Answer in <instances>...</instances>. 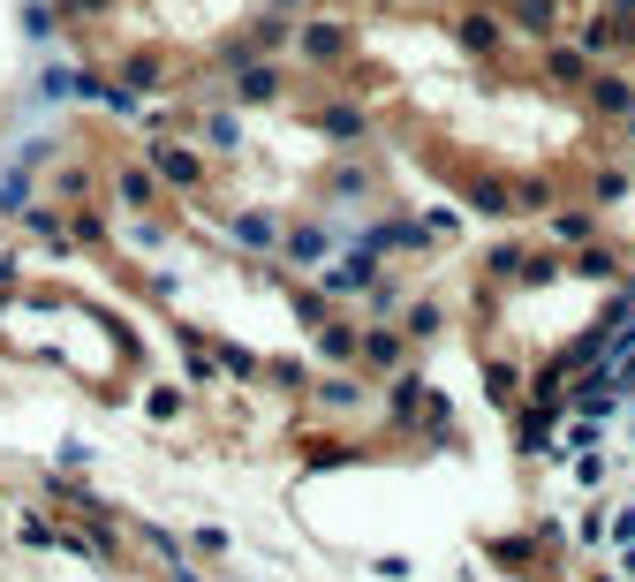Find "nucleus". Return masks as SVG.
Wrapping results in <instances>:
<instances>
[{
	"mask_svg": "<svg viewBox=\"0 0 635 582\" xmlns=\"http://www.w3.org/2000/svg\"><path fill=\"white\" fill-rule=\"evenodd\" d=\"M31 205V182H23V174H8V182H0V212H23Z\"/></svg>",
	"mask_w": 635,
	"mask_h": 582,
	"instance_id": "obj_6",
	"label": "nucleus"
},
{
	"mask_svg": "<svg viewBox=\"0 0 635 582\" xmlns=\"http://www.w3.org/2000/svg\"><path fill=\"white\" fill-rule=\"evenodd\" d=\"M318 348H326V356L341 363V356H356V333H341V326H333V333H326V341H318Z\"/></svg>",
	"mask_w": 635,
	"mask_h": 582,
	"instance_id": "obj_9",
	"label": "nucleus"
},
{
	"mask_svg": "<svg viewBox=\"0 0 635 582\" xmlns=\"http://www.w3.org/2000/svg\"><path fill=\"white\" fill-rule=\"evenodd\" d=\"M235 242H242V250H273V212H242V220H235Z\"/></svg>",
	"mask_w": 635,
	"mask_h": 582,
	"instance_id": "obj_2",
	"label": "nucleus"
},
{
	"mask_svg": "<svg viewBox=\"0 0 635 582\" xmlns=\"http://www.w3.org/2000/svg\"><path fill=\"white\" fill-rule=\"evenodd\" d=\"M363 348H371V363H378V371H394V363H401V341H394V333H371Z\"/></svg>",
	"mask_w": 635,
	"mask_h": 582,
	"instance_id": "obj_5",
	"label": "nucleus"
},
{
	"mask_svg": "<svg viewBox=\"0 0 635 582\" xmlns=\"http://www.w3.org/2000/svg\"><path fill=\"white\" fill-rule=\"evenodd\" d=\"M598 106H613V114H620V106H635V91L628 84H598Z\"/></svg>",
	"mask_w": 635,
	"mask_h": 582,
	"instance_id": "obj_10",
	"label": "nucleus"
},
{
	"mask_svg": "<svg viewBox=\"0 0 635 582\" xmlns=\"http://www.w3.org/2000/svg\"><path fill=\"white\" fill-rule=\"evenodd\" d=\"M159 174L167 182H197V152H159Z\"/></svg>",
	"mask_w": 635,
	"mask_h": 582,
	"instance_id": "obj_4",
	"label": "nucleus"
},
{
	"mask_svg": "<svg viewBox=\"0 0 635 582\" xmlns=\"http://www.w3.org/2000/svg\"><path fill=\"white\" fill-rule=\"evenodd\" d=\"M620 386H628V394H635V363H628V371H620Z\"/></svg>",
	"mask_w": 635,
	"mask_h": 582,
	"instance_id": "obj_11",
	"label": "nucleus"
},
{
	"mask_svg": "<svg viewBox=\"0 0 635 582\" xmlns=\"http://www.w3.org/2000/svg\"><path fill=\"white\" fill-rule=\"evenodd\" d=\"M288 257H295V265H326V257H333V235H318V227H295V235H288Z\"/></svg>",
	"mask_w": 635,
	"mask_h": 582,
	"instance_id": "obj_1",
	"label": "nucleus"
},
{
	"mask_svg": "<svg viewBox=\"0 0 635 582\" xmlns=\"http://www.w3.org/2000/svg\"><path fill=\"white\" fill-rule=\"evenodd\" d=\"M273 91H280L273 69H250V76H242V99H273Z\"/></svg>",
	"mask_w": 635,
	"mask_h": 582,
	"instance_id": "obj_8",
	"label": "nucleus"
},
{
	"mask_svg": "<svg viewBox=\"0 0 635 582\" xmlns=\"http://www.w3.org/2000/svg\"><path fill=\"white\" fill-rule=\"evenodd\" d=\"M303 53H310V61H333V53H341V31H333V23H310V31H303Z\"/></svg>",
	"mask_w": 635,
	"mask_h": 582,
	"instance_id": "obj_3",
	"label": "nucleus"
},
{
	"mask_svg": "<svg viewBox=\"0 0 635 582\" xmlns=\"http://www.w3.org/2000/svg\"><path fill=\"white\" fill-rule=\"evenodd\" d=\"M326 288H333V295H356V288H371V273H363V265H341Z\"/></svg>",
	"mask_w": 635,
	"mask_h": 582,
	"instance_id": "obj_7",
	"label": "nucleus"
}]
</instances>
